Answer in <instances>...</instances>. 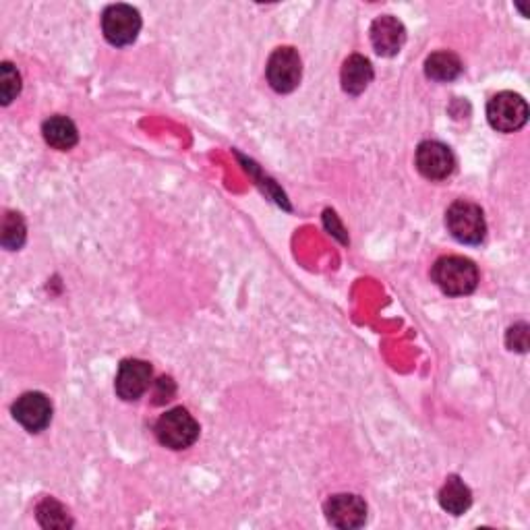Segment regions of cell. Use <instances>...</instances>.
<instances>
[{
	"label": "cell",
	"instance_id": "ac0fdd59",
	"mask_svg": "<svg viewBox=\"0 0 530 530\" xmlns=\"http://www.w3.org/2000/svg\"><path fill=\"white\" fill-rule=\"evenodd\" d=\"M21 92V75L11 63H3L0 67V100L9 106Z\"/></svg>",
	"mask_w": 530,
	"mask_h": 530
},
{
	"label": "cell",
	"instance_id": "5b68a950",
	"mask_svg": "<svg viewBox=\"0 0 530 530\" xmlns=\"http://www.w3.org/2000/svg\"><path fill=\"white\" fill-rule=\"evenodd\" d=\"M102 32L112 46H129L141 32V15L131 5H110L102 15Z\"/></svg>",
	"mask_w": 530,
	"mask_h": 530
},
{
	"label": "cell",
	"instance_id": "6da1fadb",
	"mask_svg": "<svg viewBox=\"0 0 530 530\" xmlns=\"http://www.w3.org/2000/svg\"><path fill=\"white\" fill-rule=\"evenodd\" d=\"M433 280L448 297H466L479 286L477 265L460 255H448L435 261Z\"/></svg>",
	"mask_w": 530,
	"mask_h": 530
},
{
	"label": "cell",
	"instance_id": "52a82bcc",
	"mask_svg": "<svg viewBox=\"0 0 530 530\" xmlns=\"http://www.w3.org/2000/svg\"><path fill=\"white\" fill-rule=\"evenodd\" d=\"M154 369L150 363L139 359H127L121 363L119 373H116V394L125 402L139 400L152 386Z\"/></svg>",
	"mask_w": 530,
	"mask_h": 530
},
{
	"label": "cell",
	"instance_id": "d6986e66",
	"mask_svg": "<svg viewBox=\"0 0 530 530\" xmlns=\"http://www.w3.org/2000/svg\"><path fill=\"white\" fill-rule=\"evenodd\" d=\"M508 346L518 352L528 350V326L526 323H516L514 328L508 330Z\"/></svg>",
	"mask_w": 530,
	"mask_h": 530
},
{
	"label": "cell",
	"instance_id": "3957f363",
	"mask_svg": "<svg viewBox=\"0 0 530 530\" xmlns=\"http://www.w3.org/2000/svg\"><path fill=\"white\" fill-rule=\"evenodd\" d=\"M156 437L164 448L187 450L199 437V425L185 408H172L156 423Z\"/></svg>",
	"mask_w": 530,
	"mask_h": 530
},
{
	"label": "cell",
	"instance_id": "7a4b0ae2",
	"mask_svg": "<svg viewBox=\"0 0 530 530\" xmlns=\"http://www.w3.org/2000/svg\"><path fill=\"white\" fill-rule=\"evenodd\" d=\"M446 226L452 237L464 245H481L487 234V222L483 210L477 203L456 201L450 205L446 214Z\"/></svg>",
	"mask_w": 530,
	"mask_h": 530
},
{
	"label": "cell",
	"instance_id": "9c48e42d",
	"mask_svg": "<svg viewBox=\"0 0 530 530\" xmlns=\"http://www.w3.org/2000/svg\"><path fill=\"white\" fill-rule=\"evenodd\" d=\"M417 168L429 181H444L454 172L456 158L448 145L423 141L417 150Z\"/></svg>",
	"mask_w": 530,
	"mask_h": 530
},
{
	"label": "cell",
	"instance_id": "30bf717a",
	"mask_svg": "<svg viewBox=\"0 0 530 530\" xmlns=\"http://www.w3.org/2000/svg\"><path fill=\"white\" fill-rule=\"evenodd\" d=\"M326 516L328 522L336 528H361L367 522V504L359 495L338 493L328 499Z\"/></svg>",
	"mask_w": 530,
	"mask_h": 530
},
{
	"label": "cell",
	"instance_id": "2e32d148",
	"mask_svg": "<svg viewBox=\"0 0 530 530\" xmlns=\"http://www.w3.org/2000/svg\"><path fill=\"white\" fill-rule=\"evenodd\" d=\"M36 518L44 528H69L73 526V520L63 504H58L56 499L46 497L36 508Z\"/></svg>",
	"mask_w": 530,
	"mask_h": 530
},
{
	"label": "cell",
	"instance_id": "8fae6325",
	"mask_svg": "<svg viewBox=\"0 0 530 530\" xmlns=\"http://www.w3.org/2000/svg\"><path fill=\"white\" fill-rule=\"evenodd\" d=\"M406 42V29L392 15L377 17L371 25V44L379 56H396Z\"/></svg>",
	"mask_w": 530,
	"mask_h": 530
},
{
	"label": "cell",
	"instance_id": "7c38bea8",
	"mask_svg": "<svg viewBox=\"0 0 530 530\" xmlns=\"http://www.w3.org/2000/svg\"><path fill=\"white\" fill-rule=\"evenodd\" d=\"M340 79H342V87H344L346 94L359 96L367 90L369 83L373 81V67L365 56L352 54L350 58H346L344 61Z\"/></svg>",
	"mask_w": 530,
	"mask_h": 530
},
{
	"label": "cell",
	"instance_id": "277c9868",
	"mask_svg": "<svg viewBox=\"0 0 530 530\" xmlns=\"http://www.w3.org/2000/svg\"><path fill=\"white\" fill-rule=\"evenodd\" d=\"M487 121L499 133H516L528 121V106L514 92H499L487 104Z\"/></svg>",
	"mask_w": 530,
	"mask_h": 530
},
{
	"label": "cell",
	"instance_id": "4fadbf2b",
	"mask_svg": "<svg viewBox=\"0 0 530 530\" xmlns=\"http://www.w3.org/2000/svg\"><path fill=\"white\" fill-rule=\"evenodd\" d=\"M42 133H44L46 143L50 147H54V150H61V152L73 150L79 141V133H77L75 123L71 119H67V116H61V114L50 116V119L42 127Z\"/></svg>",
	"mask_w": 530,
	"mask_h": 530
},
{
	"label": "cell",
	"instance_id": "e0dca14e",
	"mask_svg": "<svg viewBox=\"0 0 530 530\" xmlns=\"http://www.w3.org/2000/svg\"><path fill=\"white\" fill-rule=\"evenodd\" d=\"M25 232H27V228H25L21 214L9 212L5 216V222H3V237H0V241H3V247L9 251L21 249V245L25 243Z\"/></svg>",
	"mask_w": 530,
	"mask_h": 530
},
{
	"label": "cell",
	"instance_id": "8992f818",
	"mask_svg": "<svg viewBox=\"0 0 530 530\" xmlns=\"http://www.w3.org/2000/svg\"><path fill=\"white\" fill-rule=\"evenodd\" d=\"M265 73H268V81L278 94L294 92L303 77V63L299 52L290 46L274 50Z\"/></svg>",
	"mask_w": 530,
	"mask_h": 530
},
{
	"label": "cell",
	"instance_id": "5bb4252c",
	"mask_svg": "<svg viewBox=\"0 0 530 530\" xmlns=\"http://www.w3.org/2000/svg\"><path fill=\"white\" fill-rule=\"evenodd\" d=\"M439 506L448 514L460 516L473 506V491H470V487L460 477L452 475L439 491Z\"/></svg>",
	"mask_w": 530,
	"mask_h": 530
},
{
	"label": "cell",
	"instance_id": "9a60e30c",
	"mask_svg": "<svg viewBox=\"0 0 530 530\" xmlns=\"http://www.w3.org/2000/svg\"><path fill=\"white\" fill-rule=\"evenodd\" d=\"M425 73L429 79L439 83H450L460 77L462 63L454 52H435L425 61Z\"/></svg>",
	"mask_w": 530,
	"mask_h": 530
},
{
	"label": "cell",
	"instance_id": "ba28073f",
	"mask_svg": "<svg viewBox=\"0 0 530 530\" xmlns=\"http://www.w3.org/2000/svg\"><path fill=\"white\" fill-rule=\"evenodd\" d=\"M13 417L29 433H40L52 421V404L42 392H27L13 404Z\"/></svg>",
	"mask_w": 530,
	"mask_h": 530
}]
</instances>
